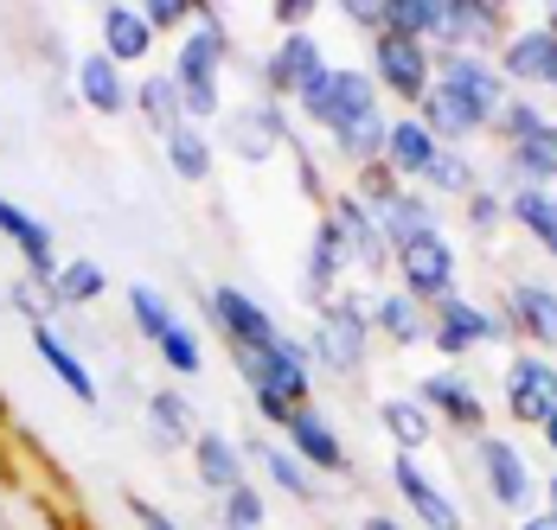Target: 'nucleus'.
Wrapping results in <instances>:
<instances>
[{
  "label": "nucleus",
  "instance_id": "nucleus-21",
  "mask_svg": "<svg viewBox=\"0 0 557 530\" xmlns=\"http://www.w3.org/2000/svg\"><path fill=\"white\" fill-rule=\"evenodd\" d=\"M436 154H443V148H436V135H430L417 115H404V122H391L385 160H379V166H385L391 179H404V186H410V179H423V173L436 166Z\"/></svg>",
  "mask_w": 557,
  "mask_h": 530
},
{
  "label": "nucleus",
  "instance_id": "nucleus-6",
  "mask_svg": "<svg viewBox=\"0 0 557 530\" xmlns=\"http://www.w3.org/2000/svg\"><path fill=\"white\" fill-rule=\"evenodd\" d=\"M295 103L308 109V122H321L327 135H339V128H352L359 115H372V109H379V90H372V77H366V71H334V64H327V71H321Z\"/></svg>",
  "mask_w": 557,
  "mask_h": 530
},
{
  "label": "nucleus",
  "instance_id": "nucleus-48",
  "mask_svg": "<svg viewBox=\"0 0 557 530\" xmlns=\"http://www.w3.org/2000/svg\"><path fill=\"white\" fill-rule=\"evenodd\" d=\"M545 499H552V518H557V479H552V485H545Z\"/></svg>",
  "mask_w": 557,
  "mask_h": 530
},
{
  "label": "nucleus",
  "instance_id": "nucleus-2",
  "mask_svg": "<svg viewBox=\"0 0 557 530\" xmlns=\"http://www.w3.org/2000/svg\"><path fill=\"white\" fill-rule=\"evenodd\" d=\"M506 135V173H512V192H545L557 179V122L539 103L512 97L494 115Z\"/></svg>",
  "mask_w": 557,
  "mask_h": 530
},
{
  "label": "nucleus",
  "instance_id": "nucleus-35",
  "mask_svg": "<svg viewBox=\"0 0 557 530\" xmlns=\"http://www.w3.org/2000/svg\"><path fill=\"white\" fill-rule=\"evenodd\" d=\"M372 319L385 326V332L397 339V345H417V339H430V326H423V307H417L410 294H379Z\"/></svg>",
  "mask_w": 557,
  "mask_h": 530
},
{
  "label": "nucleus",
  "instance_id": "nucleus-45",
  "mask_svg": "<svg viewBox=\"0 0 557 530\" xmlns=\"http://www.w3.org/2000/svg\"><path fill=\"white\" fill-rule=\"evenodd\" d=\"M519 530H557V518H552V512H532V518H525Z\"/></svg>",
  "mask_w": 557,
  "mask_h": 530
},
{
  "label": "nucleus",
  "instance_id": "nucleus-33",
  "mask_svg": "<svg viewBox=\"0 0 557 530\" xmlns=\"http://www.w3.org/2000/svg\"><path fill=\"white\" fill-rule=\"evenodd\" d=\"M148 428H154L168 447H193V409H186V396H180V390H154V396H148Z\"/></svg>",
  "mask_w": 557,
  "mask_h": 530
},
{
  "label": "nucleus",
  "instance_id": "nucleus-3",
  "mask_svg": "<svg viewBox=\"0 0 557 530\" xmlns=\"http://www.w3.org/2000/svg\"><path fill=\"white\" fill-rule=\"evenodd\" d=\"M237 371H244L250 396H257V416L288 422L295 409H308V352L288 332L276 345H263V352H237Z\"/></svg>",
  "mask_w": 557,
  "mask_h": 530
},
{
  "label": "nucleus",
  "instance_id": "nucleus-19",
  "mask_svg": "<svg viewBox=\"0 0 557 530\" xmlns=\"http://www.w3.org/2000/svg\"><path fill=\"white\" fill-rule=\"evenodd\" d=\"M500 77H512V84H552V90H557V39L545 33V26L506 33V46H500Z\"/></svg>",
  "mask_w": 557,
  "mask_h": 530
},
{
  "label": "nucleus",
  "instance_id": "nucleus-44",
  "mask_svg": "<svg viewBox=\"0 0 557 530\" xmlns=\"http://www.w3.org/2000/svg\"><path fill=\"white\" fill-rule=\"evenodd\" d=\"M301 192H308V199H321V166H314L308 154H301Z\"/></svg>",
  "mask_w": 557,
  "mask_h": 530
},
{
  "label": "nucleus",
  "instance_id": "nucleus-40",
  "mask_svg": "<svg viewBox=\"0 0 557 530\" xmlns=\"http://www.w3.org/2000/svg\"><path fill=\"white\" fill-rule=\"evenodd\" d=\"M468 217H474L481 230H494V224L506 217V199H494V192H474V199H468Z\"/></svg>",
  "mask_w": 557,
  "mask_h": 530
},
{
  "label": "nucleus",
  "instance_id": "nucleus-41",
  "mask_svg": "<svg viewBox=\"0 0 557 530\" xmlns=\"http://www.w3.org/2000/svg\"><path fill=\"white\" fill-rule=\"evenodd\" d=\"M339 13H346V20H352V26H366V33H372V39H379V33H385V7H372V0H366V7H359V0H352V7H339Z\"/></svg>",
  "mask_w": 557,
  "mask_h": 530
},
{
  "label": "nucleus",
  "instance_id": "nucleus-5",
  "mask_svg": "<svg viewBox=\"0 0 557 530\" xmlns=\"http://www.w3.org/2000/svg\"><path fill=\"white\" fill-rule=\"evenodd\" d=\"M366 339H372V314L359 307V294H334L321 307V326H314V345H308V365H327V371L352 377L366 365Z\"/></svg>",
  "mask_w": 557,
  "mask_h": 530
},
{
  "label": "nucleus",
  "instance_id": "nucleus-34",
  "mask_svg": "<svg viewBox=\"0 0 557 530\" xmlns=\"http://www.w3.org/2000/svg\"><path fill=\"white\" fill-rule=\"evenodd\" d=\"M168 160H173V173H180V179H193V186H199V179L212 173V141H206V128L180 122V128L168 135Z\"/></svg>",
  "mask_w": 557,
  "mask_h": 530
},
{
  "label": "nucleus",
  "instance_id": "nucleus-11",
  "mask_svg": "<svg viewBox=\"0 0 557 530\" xmlns=\"http://www.w3.org/2000/svg\"><path fill=\"white\" fill-rule=\"evenodd\" d=\"M506 409H512V422H532L545 428L557 416V365H545V358H512L506 365Z\"/></svg>",
  "mask_w": 557,
  "mask_h": 530
},
{
  "label": "nucleus",
  "instance_id": "nucleus-12",
  "mask_svg": "<svg viewBox=\"0 0 557 530\" xmlns=\"http://www.w3.org/2000/svg\"><path fill=\"white\" fill-rule=\"evenodd\" d=\"M327 71V58H321V39H308V33H282L270 64H263V84H270V103L282 97H301L314 77Z\"/></svg>",
  "mask_w": 557,
  "mask_h": 530
},
{
  "label": "nucleus",
  "instance_id": "nucleus-43",
  "mask_svg": "<svg viewBox=\"0 0 557 530\" xmlns=\"http://www.w3.org/2000/svg\"><path fill=\"white\" fill-rule=\"evenodd\" d=\"M308 13H314L308 0H282V7H276V26H282V33H301V20H308Z\"/></svg>",
  "mask_w": 557,
  "mask_h": 530
},
{
  "label": "nucleus",
  "instance_id": "nucleus-27",
  "mask_svg": "<svg viewBox=\"0 0 557 530\" xmlns=\"http://www.w3.org/2000/svg\"><path fill=\"white\" fill-rule=\"evenodd\" d=\"M193 467H199V479L212 485V492H237L244 485V454L224 441V434H193Z\"/></svg>",
  "mask_w": 557,
  "mask_h": 530
},
{
  "label": "nucleus",
  "instance_id": "nucleus-47",
  "mask_svg": "<svg viewBox=\"0 0 557 530\" xmlns=\"http://www.w3.org/2000/svg\"><path fill=\"white\" fill-rule=\"evenodd\" d=\"M545 33H552V39H557V7H552V13H545Z\"/></svg>",
  "mask_w": 557,
  "mask_h": 530
},
{
  "label": "nucleus",
  "instance_id": "nucleus-39",
  "mask_svg": "<svg viewBox=\"0 0 557 530\" xmlns=\"http://www.w3.org/2000/svg\"><path fill=\"white\" fill-rule=\"evenodd\" d=\"M141 20H148V33H168V26H193L199 13L186 0H154V7H141Z\"/></svg>",
  "mask_w": 557,
  "mask_h": 530
},
{
  "label": "nucleus",
  "instance_id": "nucleus-18",
  "mask_svg": "<svg viewBox=\"0 0 557 530\" xmlns=\"http://www.w3.org/2000/svg\"><path fill=\"white\" fill-rule=\"evenodd\" d=\"M327 217H334V230L346 237V256H352L359 268H385L391 263L385 230H379V217L366 212V199H359V192H339Z\"/></svg>",
  "mask_w": 557,
  "mask_h": 530
},
{
  "label": "nucleus",
  "instance_id": "nucleus-31",
  "mask_svg": "<svg viewBox=\"0 0 557 530\" xmlns=\"http://www.w3.org/2000/svg\"><path fill=\"white\" fill-rule=\"evenodd\" d=\"M379 422H385V434L397 441V454H417V447L430 441L436 416H430L417 396H391V403H379Z\"/></svg>",
  "mask_w": 557,
  "mask_h": 530
},
{
  "label": "nucleus",
  "instance_id": "nucleus-9",
  "mask_svg": "<svg viewBox=\"0 0 557 530\" xmlns=\"http://www.w3.org/2000/svg\"><path fill=\"white\" fill-rule=\"evenodd\" d=\"M212 319H219V332L231 339V352H263V345L282 339L276 314L257 294H244V288H212Z\"/></svg>",
  "mask_w": 557,
  "mask_h": 530
},
{
  "label": "nucleus",
  "instance_id": "nucleus-38",
  "mask_svg": "<svg viewBox=\"0 0 557 530\" xmlns=\"http://www.w3.org/2000/svg\"><path fill=\"white\" fill-rule=\"evenodd\" d=\"M224 530H263V499H257V485L224 492Z\"/></svg>",
  "mask_w": 557,
  "mask_h": 530
},
{
  "label": "nucleus",
  "instance_id": "nucleus-4",
  "mask_svg": "<svg viewBox=\"0 0 557 530\" xmlns=\"http://www.w3.org/2000/svg\"><path fill=\"white\" fill-rule=\"evenodd\" d=\"M128 314H135V326H141V339L161 352V365H168L173 377H199L206 371V352H199V332L186 326V319L168 307V294L161 288H148V281H135L128 288Z\"/></svg>",
  "mask_w": 557,
  "mask_h": 530
},
{
  "label": "nucleus",
  "instance_id": "nucleus-36",
  "mask_svg": "<svg viewBox=\"0 0 557 530\" xmlns=\"http://www.w3.org/2000/svg\"><path fill=\"white\" fill-rule=\"evenodd\" d=\"M250 447H257V460L270 467V479H276L288 499H314V479H308V467H301L288 447H270V441H250Z\"/></svg>",
  "mask_w": 557,
  "mask_h": 530
},
{
  "label": "nucleus",
  "instance_id": "nucleus-20",
  "mask_svg": "<svg viewBox=\"0 0 557 530\" xmlns=\"http://www.w3.org/2000/svg\"><path fill=\"white\" fill-rule=\"evenodd\" d=\"M481 467H487V485H494V499H500L506 512H525L532 505V467H525V454L512 447V441H494V434H481Z\"/></svg>",
  "mask_w": 557,
  "mask_h": 530
},
{
  "label": "nucleus",
  "instance_id": "nucleus-23",
  "mask_svg": "<svg viewBox=\"0 0 557 530\" xmlns=\"http://www.w3.org/2000/svg\"><path fill=\"white\" fill-rule=\"evenodd\" d=\"M352 268V256H346V237L334 230V217H321V230H314V243H308V301H334L339 294V275Z\"/></svg>",
  "mask_w": 557,
  "mask_h": 530
},
{
  "label": "nucleus",
  "instance_id": "nucleus-49",
  "mask_svg": "<svg viewBox=\"0 0 557 530\" xmlns=\"http://www.w3.org/2000/svg\"><path fill=\"white\" fill-rule=\"evenodd\" d=\"M545 441H552V447H557V416H552V422H545Z\"/></svg>",
  "mask_w": 557,
  "mask_h": 530
},
{
  "label": "nucleus",
  "instance_id": "nucleus-14",
  "mask_svg": "<svg viewBox=\"0 0 557 530\" xmlns=\"http://www.w3.org/2000/svg\"><path fill=\"white\" fill-rule=\"evenodd\" d=\"M224 141H231V154L237 160H270L288 141V122H282V109L263 97V103H244L224 115Z\"/></svg>",
  "mask_w": 557,
  "mask_h": 530
},
{
  "label": "nucleus",
  "instance_id": "nucleus-32",
  "mask_svg": "<svg viewBox=\"0 0 557 530\" xmlns=\"http://www.w3.org/2000/svg\"><path fill=\"white\" fill-rule=\"evenodd\" d=\"M506 217L539 237V250L557 256V199L552 192H506Z\"/></svg>",
  "mask_w": 557,
  "mask_h": 530
},
{
  "label": "nucleus",
  "instance_id": "nucleus-16",
  "mask_svg": "<svg viewBox=\"0 0 557 530\" xmlns=\"http://www.w3.org/2000/svg\"><path fill=\"white\" fill-rule=\"evenodd\" d=\"M391 479H397V492L410 499V518H417L423 530H461V512H455V499H448L443 485L423 474L410 454H397V460H391Z\"/></svg>",
  "mask_w": 557,
  "mask_h": 530
},
{
  "label": "nucleus",
  "instance_id": "nucleus-15",
  "mask_svg": "<svg viewBox=\"0 0 557 530\" xmlns=\"http://www.w3.org/2000/svg\"><path fill=\"white\" fill-rule=\"evenodd\" d=\"M417 403H423L430 416H443V422L468 428V434H481V428H487V403H481V390H474V383H468L461 371H436V377H423Z\"/></svg>",
  "mask_w": 557,
  "mask_h": 530
},
{
  "label": "nucleus",
  "instance_id": "nucleus-13",
  "mask_svg": "<svg viewBox=\"0 0 557 530\" xmlns=\"http://www.w3.org/2000/svg\"><path fill=\"white\" fill-rule=\"evenodd\" d=\"M282 428H288V454H295L301 467H314V474H346V467H352L346 441L327 428V416H321L314 403H308V409H295Z\"/></svg>",
  "mask_w": 557,
  "mask_h": 530
},
{
  "label": "nucleus",
  "instance_id": "nucleus-24",
  "mask_svg": "<svg viewBox=\"0 0 557 530\" xmlns=\"http://www.w3.org/2000/svg\"><path fill=\"white\" fill-rule=\"evenodd\" d=\"M506 319H512L532 345H552V352H557V288L519 281V288L506 294Z\"/></svg>",
  "mask_w": 557,
  "mask_h": 530
},
{
  "label": "nucleus",
  "instance_id": "nucleus-46",
  "mask_svg": "<svg viewBox=\"0 0 557 530\" xmlns=\"http://www.w3.org/2000/svg\"><path fill=\"white\" fill-rule=\"evenodd\" d=\"M359 530H404V525H391V518H366Z\"/></svg>",
  "mask_w": 557,
  "mask_h": 530
},
{
  "label": "nucleus",
  "instance_id": "nucleus-25",
  "mask_svg": "<svg viewBox=\"0 0 557 530\" xmlns=\"http://www.w3.org/2000/svg\"><path fill=\"white\" fill-rule=\"evenodd\" d=\"M128 90H135V84H122V64H110L103 52H90L77 64V97H84V109L122 115V109H128Z\"/></svg>",
  "mask_w": 557,
  "mask_h": 530
},
{
  "label": "nucleus",
  "instance_id": "nucleus-1",
  "mask_svg": "<svg viewBox=\"0 0 557 530\" xmlns=\"http://www.w3.org/2000/svg\"><path fill=\"white\" fill-rule=\"evenodd\" d=\"M231 58V33H224L219 13H199L193 33L180 39V58H173V84H180V103H186V122H212L219 115V71Z\"/></svg>",
  "mask_w": 557,
  "mask_h": 530
},
{
  "label": "nucleus",
  "instance_id": "nucleus-8",
  "mask_svg": "<svg viewBox=\"0 0 557 530\" xmlns=\"http://www.w3.org/2000/svg\"><path fill=\"white\" fill-rule=\"evenodd\" d=\"M391 263L404 275V294L410 301H443V294H455V243H448L443 230H423V237L397 243Z\"/></svg>",
  "mask_w": 557,
  "mask_h": 530
},
{
  "label": "nucleus",
  "instance_id": "nucleus-28",
  "mask_svg": "<svg viewBox=\"0 0 557 530\" xmlns=\"http://www.w3.org/2000/svg\"><path fill=\"white\" fill-rule=\"evenodd\" d=\"M110 288V275H103V263H90V256H71V263H58L52 275V307H90L97 294Z\"/></svg>",
  "mask_w": 557,
  "mask_h": 530
},
{
  "label": "nucleus",
  "instance_id": "nucleus-22",
  "mask_svg": "<svg viewBox=\"0 0 557 530\" xmlns=\"http://www.w3.org/2000/svg\"><path fill=\"white\" fill-rule=\"evenodd\" d=\"M33 352L46 358V371H52L58 383H64V390L77 396V403H97V377H90V365H84V358L71 352V339L58 332L52 319H33Z\"/></svg>",
  "mask_w": 557,
  "mask_h": 530
},
{
  "label": "nucleus",
  "instance_id": "nucleus-37",
  "mask_svg": "<svg viewBox=\"0 0 557 530\" xmlns=\"http://www.w3.org/2000/svg\"><path fill=\"white\" fill-rule=\"evenodd\" d=\"M423 179H430L436 192H448V199H474V166H468V154H455V148H443Z\"/></svg>",
  "mask_w": 557,
  "mask_h": 530
},
{
  "label": "nucleus",
  "instance_id": "nucleus-10",
  "mask_svg": "<svg viewBox=\"0 0 557 530\" xmlns=\"http://www.w3.org/2000/svg\"><path fill=\"white\" fill-rule=\"evenodd\" d=\"M494 339H500V319L487 314V307H474L468 294H443V301H436L430 345H436L443 358H461V352H474V345H494Z\"/></svg>",
  "mask_w": 557,
  "mask_h": 530
},
{
  "label": "nucleus",
  "instance_id": "nucleus-29",
  "mask_svg": "<svg viewBox=\"0 0 557 530\" xmlns=\"http://www.w3.org/2000/svg\"><path fill=\"white\" fill-rule=\"evenodd\" d=\"M128 103L141 109V115H148V122H154L161 135H173V128L186 122V103H180V84H173L168 71H154V77H141V84L128 90Z\"/></svg>",
  "mask_w": 557,
  "mask_h": 530
},
{
  "label": "nucleus",
  "instance_id": "nucleus-7",
  "mask_svg": "<svg viewBox=\"0 0 557 530\" xmlns=\"http://www.w3.org/2000/svg\"><path fill=\"white\" fill-rule=\"evenodd\" d=\"M372 84L391 90V97H404V103H423L430 84H436V52L404 39V33H379L372 39Z\"/></svg>",
  "mask_w": 557,
  "mask_h": 530
},
{
  "label": "nucleus",
  "instance_id": "nucleus-17",
  "mask_svg": "<svg viewBox=\"0 0 557 530\" xmlns=\"http://www.w3.org/2000/svg\"><path fill=\"white\" fill-rule=\"evenodd\" d=\"M448 20H443V52H474L481 46H506V13L487 7V0H443Z\"/></svg>",
  "mask_w": 557,
  "mask_h": 530
},
{
  "label": "nucleus",
  "instance_id": "nucleus-42",
  "mask_svg": "<svg viewBox=\"0 0 557 530\" xmlns=\"http://www.w3.org/2000/svg\"><path fill=\"white\" fill-rule=\"evenodd\" d=\"M128 512H135V525H141V530H180L168 512H161V505H148V499H128Z\"/></svg>",
  "mask_w": 557,
  "mask_h": 530
},
{
  "label": "nucleus",
  "instance_id": "nucleus-30",
  "mask_svg": "<svg viewBox=\"0 0 557 530\" xmlns=\"http://www.w3.org/2000/svg\"><path fill=\"white\" fill-rule=\"evenodd\" d=\"M443 20L448 7L443 0H391L385 7V33H404V39H417V46H443Z\"/></svg>",
  "mask_w": 557,
  "mask_h": 530
},
{
  "label": "nucleus",
  "instance_id": "nucleus-26",
  "mask_svg": "<svg viewBox=\"0 0 557 530\" xmlns=\"http://www.w3.org/2000/svg\"><path fill=\"white\" fill-rule=\"evenodd\" d=\"M154 52V33L141 20V7H103V58L110 64H135Z\"/></svg>",
  "mask_w": 557,
  "mask_h": 530
}]
</instances>
